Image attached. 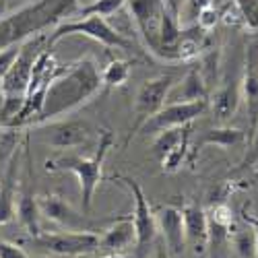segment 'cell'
<instances>
[{
	"label": "cell",
	"mask_w": 258,
	"mask_h": 258,
	"mask_svg": "<svg viewBox=\"0 0 258 258\" xmlns=\"http://www.w3.org/2000/svg\"><path fill=\"white\" fill-rule=\"evenodd\" d=\"M101 85V73L93 58H79L67 69H60L58 75L52 79L46 91V99L39 114L31 122V128L44 126L48 122L60 120L75 112L77 107L93 99Z\"/></svg>",
	"instance_id": "6da1fadb"
},
{
	"label": "cell",
	"mask_w": 258,
	"mask_h": 258,
	"mask_svg": "<svg viewBox=\"0 0 258 258\" xmlns=\"http://www.w3.org/2000/svg\"><path fill=\"white\" fill-rule=\"evenodd\" d=\"M126 7L149 52L163 60H174V48L184 27L165 0H126Z\"/></svg>",
	"instance_id": "7a4b0ae2"
},
{
	"label": "cell",
	"mask_w": 258,
	"mask_h": 258,
	"mask_svg": "<svg viewBox=\"0 0 258 258\" xmlns=\"http://www.w3.org/2000/svg\"><path fill=\"white\" fill-rule=\"evenodd\" d=\"M46 35H35L27 41L21 44L19 56L13 62V67L9 69V73L0 81V93H3V107H0V126L7 128L13 118L21 112L25 101V93H27V85L31 79V69L33 62L39 56V52L46 46Z\"/></svg>",
	"instance_id": "3957f363"
},
{
	"label": "cell",
	"mask_w": 258,
	"mask_h": 258,
	"mask_svg": "<svg viewBox=\"0 0 258 258\" xmlns=\"http://www.w3.org/2000/svg\"><path fill=\"white\" fill-rule=\"evenodd\" d=\"M114 145V133L112 131H101L99 133V143L91 157H81V155H64L58 159H48L46 167L48 169H60V171H73L81 186V201H83V213H91L95 190L101 184L103 178V161L110 153Z\"/></svg>",
	"instance_id": "277c9868"
},
{
	"label": "cell",
	"mask_w": 258,
	"mask_h": 258,
	"mask_svg": "<svg viewBox=\"0 0 258 258\" xmlns=\"http://www.w3.org/2000/svg\"><path fill=\"white\" fill-rule=\"evenodd\" d=\"M60 21L62 17L54 9L39 3V0L27 3L0 19V50L15 44H23V41L35 35H41L46 29L56 27Z\"/></svg>",
	"instance_id": "5b68a950"
},
{
	"label": "cell",
	"mask_w": 258,
	"mask_h": 258,
	"mask_svg": "<svg viewBox=\"0 0 258 258\" xmlns=\"http://www.w3.org/2000/svg\"><path fill=\"white\" fill-rule=\"evenodd\" d=\"M67 35H85L97 44L105 46V48H116V50H124V52H135V44L133 39H128L124 33H120L118 29H114L110 23L105 21V17L99 15H89V17H71L67 21H60V23L52 29V33L46 39V48L52 50V46L56 41H60Z\"/></svg>",
	"instance_id": "8992f818"
},
{
	"label": "cell",
	"mask_w": 258,
	"mask_h": 258,
	"mask_svg": "<svg viewBox=\"0 0 258 258\" xmlns=\"http://www.w3.org/2000/svg\"><path fill=\"white\" fill-rule=\"evenodd\" d=\"M118 180L131 190V195L135 199V213H133V223H135V233H137L135 258H149L155 248L157 233H159L155 213H153L151 205H149L145 192L137 180L126 178V176H118Z\"/></svg>",
	"instance_id": "52a82bcc"
},
{
	"label": "cell",
	"mask_w": 258,
	"mask_h": 258,
	"mask_svg": "<svg viewBox=\"0 0 258 258\" xmlns=\"http://www.w3.org/2000/svg\"><path fill=\"white\" fill-rule=\"evenodd\" d=\"M178 83V77L176 75H159V77H153L143 83V87L139 89L137 93V99H135V122L131 126V133H128V141H131L139 131L141 126L155 116L161 107L167 103V95L171 91V87Z\"/></svg>",
	"instance_id": "ba28073f"
},
{
	"label": "cell",
	"mask_w": 258,
	"mask_h": 258,
	"mask_svg": "<svg viewBox=\"0 0 258 258\" xmlns=\"http://www.w3.org/2000/svg\"><path fill=\"white\" fill-rule=\"evenodd\" d=\"M29 246L39 252L56 256H87L99 250V235L93 231H62V233H39L31 238Z\"/></svg>",
	"instance_id": "9c48e42d"
},
{
	"label": "cell",
	"mask_w": 258,
	"mask_h": 258,
	"mask_svg": "<svg viewBox=\"0 0 258 258\" xmlns=\"http://www.w3.org/2000/svg\"><path fill=\"white\" fill-rule=\"evenodd\" d=\"M17 219H19V225L31 238L41 233V225H39L41 213L37 205V195L33 192V161L29 151V139L25 141V176L17 188Z\"/></svg>",
	"instance_id": "30bf717a"
},
{
	"label": "cell",
	"mask_w": 258,
	"mask_h": 258,
	"mask_svg": "<svg viewBox=\"0 0 258 258\" xmlns=\"http://www.w3.org/2000/svg\"><path fill=\"white\" fill-rule=\"evenodd\" d=\"M209 107V99H197V101H171L165 103L161 110L149 118L139 133L145 135H157L165 128H176L184 124H192L205 110Z\"/></svg>",
	"instance_id": "8fae6325"
},
{
	"label": "cell",
	"mask_w": 258,
	"mask_h": 258,
	"mask_svg": "<svg viewBox=\"0 0 258 258\" xmlns=\"http://www.w3.org/2000/svg\"><path fill=\"white\" fill-rule=\"evenodd\" d=\"M39 128V139L54 149H75L91 141L93 128L85 120H54Z\"/></svg>",
	"instance_id": "7c38bea8"
},
{
	"label": "cell",
	"mask_w": 258,
	"mask_h": 258,
	"mask_svg": "<svg viewBox=\"0 0 258 258\" xmlns=\"http://www.w3.org/2000/svg\"><path fill=\"white\" fill-rule=\"evenodd\" d=\"M242 99L246 101L248 114V145L258 131V39L250 41L246 48V60L242 71Z\"/></svg>",
	"instance_id": "4fadbf2b"
},
{
	"label": "cell",
	"mask_w": 258,
	"mask_h": 258,
	"mask_svg": "<svg viewBox=\"0 0 258 258\" xmlns=\"http://www.w3.org/2000/svg\"><path fill=\"white\" fill-rule=\"evenodd\" d=\"M39 213L41 217H46L48 221L69 229V231H91V221L87 217V213H79L73 209L62 197L58 195H41L37 197Z\"/></svg>",
	"instance_id": "5bb4252c"
},
{
	"label": "cell",
	"mask_w": 258,
	"mask_h": 258,
	"mask_svg": "<svg viewBox=\"0 0 258 258\" xmlns=\"http://www.w3.org/2000/svg\"><path fill=\"white\" fill-rule=\"evenodd\" d=\"M240 99H242V71L231 69L223 75L221 83H217V87L209 97L213 105V114L217 116L219 122L233 118V114L238 112Z\"/></svg>",
	"instance_id": "9a60e30c"
},
{
	"label": "cell",
	"mask_w": 258,
	"mask_h": 258,
	"mask_svg": "<svg viewBox=\"0 0 258 258\" xmlns=\"http://www.w3.org/2000/svg\"><path fill=\"white\" fill-rule=\"evenodd\" d=\"M182 219L186 246L197 256H203L209 250V215L199 205H186L182 209Z\"/></svg>",
	"instance_id": "2e32d148"
},
{
	"label": "cell",
	"mask_w": 258,
	"mask_h": 258,
	"mask_svg": "<svg viewBox=\"0 0 258 258\" xmlns=\"http://www.w3.org/2000/svg\"><path fill=\"white\" fill-rule=\"evenodd\" d=\"M155 219H157V227L161 229V238L169 256H176V258L182 256L186 248L182 211L176 207H161L155 213Z\"/></svg>",
	"instance_id": "e0dca14e"
},
{
	"label": "cell",
	"mask_w": 258,
	"mask_h": 258,
	"mask_svg": "<svg viewBox=\"0 0 258 258\" xmlns=\"http://www.w3.org/2000/svg\"><path fill=\"white\" fill-rule=\"evenodd\" d=\"M17 188H19V149H15L5 178L0 180V225H7L17 217Z\"/></svg>",
	"instance_id": "ac0fdd59"
},
{
	"label": "cell",
	"mask_w": 258,
	"mask_h": 258,
	"mask_svg": "<svg viewBox=\"0 0 258 258\" xmlns=\"http://www.w3.org/2000/svg\"><path fill=\"white\" fill-rule=\"evenodd\" d=\"M137 240L135 233V223H133V215H124V217H116L114 223L103 231L99 238V250L112 254V252H122L124 248L133 246Z\"/></svg>",
	"instance_id": "d6986e66"
},
{
	"label": "cell",
	"mask_w": 258,
	"mask_h": 258,
	"mask_svg": "<svg viewBox=\"0 0 258 258\" xmlns=\"http://www.w3.org/2000/svg\"><path fill=\"white\" fill-rule=\"evenodd\" d=\"M197 99H209V89L201 77L199 67L190 69L182 81H178L174 87H171L169 95H167V103L171 101H197Z\"/></svg>",
	"instance_id": "ffe728a7"
},
{
	"label": "cell",
	"mask_w": 258,
	"mask_h": 258,
	"mask_svg": "<svg viewBox=\"0 0 258 258\" xmlns=\"http://www.w3.org/2000/svg\"><path fill=\"white\" fill-rule=\"evenodd\" d=\"M190 131H192V124H184V126L165 128V131L157 133L155 141H153V155L157 159H163L171 149H176L180 143L190 139Z\"/></svg>",
	"instance_id": "44dd1931"
},
{
	"label": "cell",
	"mask_w": 258,
	"mask_h": 258,
	"mask_svg": "<svg viewBox=\"0 0 258 258\" xmlns=\"http://www.w3.org/2000/svg\"><path fill=\"white\" fill-rule=\"evenodd\" d=\"M246 141V133H242L240 128H231V126H219V128H211L207 131L201 141L197 143L199 147H207V145H215V147H221V149H229L235 147Z\"/></svg>",
	"instance_id": "7402d4cb"
},
{
	"label": "cell",
	"mask_w": 258,
	"mask_h": 258,
	"mask_svg": "<svg viewBox=\"0 0 258 258\" xmlns=\"http://www.w3.org/2000/svg\"><path fill=\"white\" fill-rule=\"evenodd\" d=\"M233 250L238 258H258V242H256V231L252 225L238 227L231 235Z\"/></svg>",
	"instance_id": "603a6c76"
},
{
	"label": "cell",
	"mask_w": 258,
	"mask_h": 258,
	"mask_svg": "<svg viewBox=\"0 0 258 258\" xmlns=\"http://www.w3.org/2000/svg\"><path fill=\"white\" fill-rule=\"evenodd\" d=\"M131 77V62L126 60H112L107 67L101 71V85L107 89L122 87V85Z\"/></svg>",
	"instance_id": "cb8c5ba5"
},
{
	"label": "cell",
	"mask_w": 258,
	"mask_h": 258,
	"mask_svg": "<svg viewBox=\"0 0 258 258\" xmlns=\"http://www.w3.org/2000/svg\"><path fill=\"white\" fill-rule=\"evenodd\" d=\"M124 7H126V0H91L87 5H81V9L73 17H89V15L112 17Z\"/></svg>",
	"instance_id": "d4e9b609"
},
{
	"label": "cell",
	"mask_w": 258,
	"mask_h": 258,
	"mask_svg": "<svg viewBox=\"0 0 258 258\" xmlns=\"http://www.w3.org/2000/svg\"><path fill=\"white\" fill-rule=\"evenodd\" d=\"M188 147H190V139H186L184 143H180L176 149H171V151L163 159H159L161 169L167 171V174H171V171H178L180 165H182V161H184V157H186V153H188Z\"/></svg>",
	"instance_id": "484cf974"
},
{
	"label": "cell",
	"mask_w": 258,
	"mask_h": 258,
	"mask_svg": "<svg viewBox=\"0 0 258 258\" xmlns=\"http://www.w3.org/2000/svg\"><path fill=\"white\" fill-rule=\"evenodd\" d=\"M240 17L250 29H258V0H233Z\"/></svg>",
	"instance_id": "4316f807"
},
{
	"label": "cell",
	"mask_w": 258,
	"mask_h": 258,
	"mask_svg": "<svg viewBox=\"0 0 258 258\" xmlns=\"http://www.w3.org/2000/svg\"><path fill=\"white\" fill-rule=\"evenodd\" d=\"M39 3H44L46 7L54 9L62 17V21L71 19L81 9V0H39Z\"/></svg>",
	"instance_id": "83f0119b"
},
{
	"label": "cell",
	"mask_w": 258,
	"mask_h": 258,
	"mask_svg": "<svg viewBox=\"0 0 258 258\" xmlns=\"http://www.w3.org/2000/svg\"><path fill=\"white\" fill-rule=\"evenodd\" d=\"M219 15H221V13L215 9V5H213V7H207V9H203V11L199 13V17H197V25H199L203 31H211L215 25H217Z\"/></svg>",
	"instance_id": "f1b7e54d"
},
{
	"label": "cell",
	"mask_w": 258,
	"mask_h": 258,
	"mask_svg": "<svg viewBox=\"0 0 258 258\" xmlns=\"http://www.w3.org/2000/svg\"><path fill=\"white\" fill-rule=\"evenodd\" d=\"M231 209L227 205H215L211 215H209V221L217 223V225H223V227H229L231 229V223H233V217H231Z\"/></svg>",
	"instance_id": "f546056e"
},
{
	"label": "cell",
	"mask_w": 258,
	"mask_h": 258,
	"mask_svg": "<svg viewBox=\"0 0 258 258\" xmlns=\"http://www.w3.org/2000/svg\"><path fill=\"white\" fill-rule=\"evenodd\" d=\"M19 50H21V44H15V46H9L5 50H0V81H3V77L9 73V69L13 67V62L17 60Z\"/></svg>",
	"instance_id": "4dcf8cb0"
},
{
	"label": "cell",
	"mask_w": 258,
	"mask_h": 258,
	"mask_svg": "<svg viewBox=\"0 0 258 258\" xmlns=\"http://www.w3.org/2000/svg\"><path fill=\"white\" fill-rule=\"evenodd\" d=\"M0 258H31L19 244L0 240Z\"/></svg>",
	"instance_id": "1f68e13d"
},
{
	"label": "cell",
	"mask_w": 258,
	"mask_h": 258,
	"mask_svg": "<svg viewBox=\"0 0 258 258\" xmlns=\"http://www.w3.org/2000/svg\"><path fill=\"white\" fill-rule=\"evenodd\" d=\"M258 161V131H256V135H254V139L250 141V145H248V153H246V157H244V161L240 163V169H246V167H252L254 163Z\"/></svg>",
	"instance_id": "d6a6232c"
},
{
	"label": "cell",
	"mask_w": 258,
	"mask_h": 258,
	"mask_svg": "<svg viewBox=\"0 0 258 258\" xmlns=\"http://www.w3.org/2000/svg\"><path fill=\"white\" fill-rule=\"evenodd\" d=\"M149 258H171V256H169V252H167L163 242H155V248H153V252H151Z\"/></svg>",
	"instance_id": "836d02e7"
},
{
	"label": "cell",
	"mask_w": 258,
	"mask_h": 258,
	"mask_svg": "<svg viewBox=\"0 0 258 258\" xmlns=\"http://www.w3.org/2000/svg\"><path fill=\"white\" fill-rule=\"evenodd\" d=\"M103 258H135V254L128 256V254H122V252H112V254H105Z\"/></svg>",
	"instance_id": "e575fe53"
},
{
	"label": "cell",
	"mask_w": 258,
	"mask_h": 258,
	"mask_svg": "<svg viewBox=\"0 0 258 258\" xmlns=\"http://www.w3.org/2000/svg\"><path fill=\"white\" fill-rule=\"evenodd\" d=\"M254 231H256V242H258V225H254Z\"/></svg>",
	"instance_id": "d590c367"
},
{
	"label": "cell",
	"mask_w": 258,
	"mask_h": 258,
	"mask_svg": "<svg viewBox=\"0 0 258 258\" xmlns=\"http://www.w3.org/2000/svg\"><path fill=\"white\" fill-rule=\"evenodd\" d=\"M0 107H3V93H0Z\"/></svg>",
	"instance_id": "8d00e7d4"
}]
</instances>
